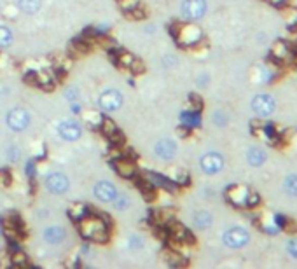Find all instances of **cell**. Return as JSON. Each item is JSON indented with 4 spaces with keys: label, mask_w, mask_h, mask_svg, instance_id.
<instances>
[{
    "label": "cell",
    "mask_w": 297,
    "mask_h": 269,
    "mask_svg": "<svg viewBox=\"0 0 297 269\" xmlns=\"http://www.w3.org/2000/svg\"><path fill=\"white\" fill-rule=\"evenodd\" d=\"M79 231L86 240L96 241V243H107L110 236L107 220L98 215H86L84 219L79 220Z\"/></svg>",
    "instance_id": "cell-1"
},
{
    "label": "cell",
    "mask_w": 297,
    "mask_h": 269,
    "mask_svg": "<svg viewBox=\"0 0 297 269\" xmlns=\"http://www.w3.org/2000/svg\"><path fill=\"white\" fill-rule=\"evenodd\" d=\"M172 30L173 39L177 41V44L180 47H194L200 44V41L203 39V31L200 26H196L192 21L189 23H175Z\"/></svg>",
    "instance_id": "cell-2"
},
{
    "label": "cell",
    "mask_w": 297,
    "mask_h": 269,
    "mask_svg": "<svg viewBox=\"0 0 297 269\" xmlns=\"http://www.w3.org/2000/svg\"><path fill=\"white\" fill-rule=\"evenodd\" d=\"M30 122H31L30 112L26 109H23V107H16V109L9 110L7 116H6L7 128H9L11 131H14V133L25 131V129L30 126Z\"/></svg>",
    "instance_id": "cell-3"
},
{
    "label": "cell",
    "mask_w": 297,
    "mask_h": 269,
    "mask_svg": "<svg viewBox=\"0 0 297 269\" xmlns=\"http://www.w3.org/2000/svg\"><path fill=\"white\" fill-rule=\"evenodd\" d=\"M222 241L225 247L229 248H243L248 245L250 241V234L245 227H240V225H233V227L225 229L224 234H222Z\"/></svg>",
    "instance_id": "cell-4"
},
{
    "label": "cell",
    "mask_w": 297,
    "mask_h": 269,
    "mask_svg": "<svg viewBox=\"0 0 297 269\" xmlns=\"http://www.w3.org/2000/svg\"><path fill=\"white\" fill-rule=\"evenodd\" d=\"M208 11L207 0H182L180 13L187 21H197L201 19Z\"/></svg>",
    "instance_id": "cell-5"
},
{
    "label": "cell",
    "mask_w": 297,
    "mask_h": 269,
    "mask_svg": "<svg viewBox=\"0 0 297 269\" xmlns=\"http://www.w3.org/2000/svg\"><path fill=\"white\" fill-rule=\"evenodd\" d=\"M122 104H124L122 93L112 88L102 91L100 96H98V105H100V109L105 110V112H116V110L121 109Z\"/></svg>",
    "instance_id": "cell-6"
},
{
    "label": "cell",
    "mask_w": 297,
    "mask_h": 269,
    "mask_svg": "<svg viewBox=\"0 0 297 269\" xmlns=\"http://www.w3.org/2000/svg\"><path fill=\"white\" fill-rule=\"evenodd\" d=\"M44 185L46 189L51 192V194H65V192H69L70 189V180L69 177L65 175V173H59V172H53L49 173V175L44 179Z\"/></svg>",
    "instance_id": "cell-7"
},
{
    "label": "cell",
    "mask_w": 297,
    "mask_h": 269,
    "mask_svg": "<svg viewBox=\"0 0 297 269\" xmlns=\"http://www.w3.org/2000/svg\"><path fill=\"white\" fill-rule=\"evenodd\" d=\"M200 166L207 175H217L224 168V156L220 152H207L201 156Z\"/></svg>",
    "instance_id": "cell-8"
},
{
    "label": "cell",
    "mask_w": 297,
    "mask_h": 269,
    "mask_svg": "<svg viewBox=\"0 0 297 269\" xmlns=\"http://www.w3.org/2000/svg\"><path fill=\"white\" fill-rule=\"evenodd\" d=\"M276 109V102L271 94H257L252 100V110L259 117H269Z\"/></svg>",
    "instance_id": "cell-9"
},
{
    "label": "cell",
    "mask_w": 297,
    "mask_h": 269,
    "mask_svg": "<svg viewBox=\"0 0 297 269\" xmlns=\"http://www.w3.org/2000/svg\"><path fill=\"white\" fill-rule=\"evenodd\" d=\"M93 194L98 201H102V203H114V199L119 196V192H117L116 185L110 180H100L94 184Z\"/></svg>",
    "instance_id": "cell-10"
},
{
    "label": "cell",
    "mask_w": 297,
    "mask_h": 269,
    "mask_svg": "<svg viewBox=\"0 0 297 269\" xmlns=\"http://www.w3.org/2000/svg\"><path fill=\"white\" fill-rule=\"evenodd\" d=\"M58 134L67 142H77L82 137V126L81 122L74 121V119H67L61 121L58 124Z\"/></svg>",
    "instance_id": "cell-11"
},
{
    "label": "cell",
    "mask_w": 297,
    "mask_h": 269,
    "mask_svg": "<svg viewBox=\"0 0 297 269\" xmlns=\"http://www.w3.org/2000/svg\"><path fill=\"white\" fill-rule=\"evenodd\" d=\"M250 194H252L250 189L245 187V185H231L225 191V197L235 207H248V197H250Z\"/></svg>",
    "instance_id": "cell-12"
},
{
    "label": "cell",
    "mask_w": 297,
    "mask_h": 269,
    "mask_svg": "<svg viewBox=\"0 0 297 269\" xmlns=\"http://www.w3.org/2000/svg\"><path fill=\"white\" fill-rule=\"evenodd\" d=\"M154 154L159 157L161 161H172L177 154V144L172 138H161L154 145Z\"/></svg>",
    "instance_id": "cell-13"
},
{
    "label": "cell",
    "mask_w": 297,
    "mask_h": 269,
    "mask_svg": "<svg viewBox=\"0 0 297 269\" xmlns=\"http://www.w3.org/2000/svg\"><path fill=\"white\" fill-rule=\"evenodd\" d=\"M42 238L47 245H61L67 240V231L61 225H47L42 231Z\"/></svg>",
    "instance_id": "cell-14"
},
{
    "label": "cell",
    "mask_w": 297,
    "mask_h": 269,
    "mask_svg": "<svg viewBox=\"0 0 297 269\" xmlns=\"http://www.w3.org/2000/svg\"><path fill=\"white\" fill-rule=\"evenodd\" d=\"M168 232H170V236H172V240L182 241V243H192V241H194V238L191 236V232H189L182 224L173 222V220L168 224Z\"/></svg>",
    "instance_id": "cell-15"
},
{
    "label": "cell",
    "mask_w": 297,
    "mask_h": 269,
    "mask_svg": "<svg viewBox=\"0 0 297 269\" xmlns=\"http://www.w3.org/2000/svg\"><path fill=\"white\" fill-rule=\"evenodd\" d=\"M114 166H116V172L122 177V179H133V177L137 175V166H135L131 159L117 157Z\"/></svg>",
    "instance_id": "cell-16"
},
{
    "label": "cell",
    "mask_w": 297,
    "mask_h": 269,
    "mask_svg": "<svg viewBox=\"0 0 297 269\" xmlns=\"http://www.w3.org/2000/svg\"><path fill=\"white\" fill-rule=\"evenodd\" d=\"M26 82H31V84H35L37 88H42V89H53V75L49 72H37V74H31L26 77Z\"/></svg>",
    "instance_id": "cell-17"
},
{
    "label": "cell",
    "mask_w": 297,
    "mask_h": 269,
    "mask_svg": "<svg viewBox=\"0 0 297 269\" xmlns=\"http://www.w3.org/2000/svg\"><path fill=\"white\" fill-rule=\"evenodd\" d=\"M180 122L184 128L187 129H192V128H197V126L201 124V116H200V110H185V112L180 114Z\"/></svg>",
    "instance_id": "cell-18"
},
{
    "label": "cell",
    "mask_w": 297,
    "mask_h": 269,
    "mask_svg": "<svg viewBox=\"0 0 297 269\" xmlns=\"http://www.w3.org/2000/svg\"><path fill=\"white\" fill-rule=\"evenodd\" d=\"M145 179H147L154 187H163V189H166V191H173L177 185L173 180L166 179V177H163V175H157V173H147Z\"/></svg>",
    "instance_id": "cell-19"
},
{
    "label": "cell",
    "mask_w": 297,
    "mask_h": 269,
    "mask_svg": "<svg viewBox=\"0 0 297 269\" xmlns=\"http://www.w3.org/2000/svg\"><path fill=\"white\" fill-rule=\"evenodd\" d=\"M16 7L25 14H37L42 9V0H16Z\"/></svg>",
    "instance_id": "cell-20"
},
{
    "label": "cell",
    "mask_w": 297,
    "mask_h": 269,
    "mask_svg": "<svg viewBox=\"0 0 297 269\" xmlns=\"http://www.w3.org/2000/svg\"><path fill=\"white\" fill-rule=\"evenodd\" d=\"M163 259L166 260L168 266H173V267L185 266V264H187V260L184 259V255L178 254V250H173V248H166V250L163 252Z\"/></svg>",
    "instance_id": "cell-21"
},
{
    "label": "cell",
    "mask_w": 297,
    "mask_h": 269,
    "mask_svg": "<svg viewBox=\"0 0 297 269\" xmlns=\"http://www.w3.org/2000/svg\"><path fill=\"white\" fill-rule=\"evenodd\" d=\"M271 53L276 61H285L292 56V47L288 44H285V42H276V44L273 46Z\"/></svg>",
    "instance_id": "cell-22"
},
{
    "label": "cell",
    "mask_w": 297,
    "mask_h": 269,
    "mask_svg": "<svg viewBox=\"0 0 297 269\" xmlns=\"http://www.w3.org/2000/svg\"><path fill=\"white\" fill-rule=\"evenodd\" d=\"M213 222L212 213L207 212V210H201V212H196L192 217V224L196 225L197 229H208Z\"/></svg>",
    "instance_id": "cell-23"
},
{
    "label": "cell",
    "mask_w": 297,
    "mask_h": 269,
    "mask_svg": "<svg viewBox=\"0 0 297 269\" xmlns=\"http://www.w3.org/2000/svg\"><path fill=\"white\" fill-rule=\"evenodd\" d=\"M152 220L156 222L159 227H164L173 220V210L170 208H159L152 213Z\"/></svg>",
    "instance_id": "cell-24"
},
{
    "label": "cell",
    "mask_w": 297,
    "mask_h": 269,
    "mask_svg": "<svg viewBox=\"0 0 297 269\" xmlns=\"http://www.w3.org/2000/svg\"><path fill=\"white\" fill-rule=\"evenodd\" d=\"M247 159L252 166H260V164L266 163V152L259 147H252L247 152Z\"/></svg>",
    "instance_id": "cell-25"
},
{
    "label": "cell",
    "mask_w": 297,
    "mask_h": 269,
    "mask_svg": "<svg viewBox=\"0 0 297 269\" xmlns=\"http://www.w3.org/2000/svg\"><path fill=\"white\" fill-rule=\"evenodd\" d=\"M14 42V33L7 25H0V49H6Z\"/></svg>",
    "instance_id": "cell-26"
},
{
    "label": "cell",
    "mask_w": 297,
    "mask_h": 269,
    "mask_svg": "<svg viewBox=\"0 0 297 269\" xmlns=\"http://www.w3.org/2000/svg\"><path fill=\"white\" fill-rule=\"evenodd\" d=\"M89 208L86 207L84 203H74V207H70L69 213L70 217H72V220H75V222H79L81 219H84L86 215H89Z\"/></svg>",
    "instance_id": "cell-27"
},
{
    "label": "cell",
    "mask_w": 297,
    "mask_h": 269,
    "mask_svg": "<svg viewBox=\"0 0 297 269\" xmlns=\"http://www.w3.org/2000/svg\"><path fill=\"white\" fill-rule=\"evenodd\" d=\"M135 60H137V56H135V54L128 53V51H119V54L116 58V63L119 66H122V69H128L129 70Z\"/></svg>",
    "instance_id": "cell-28"
},
{
    "label": "cell",
    "mask_w": 297,
    "mask_h": 269,
    "mask_svg": "<svg viewBox=\"0 0 297 269\" xmlns=\"http://www.w3.org/2000/svg\"><path fill=\"white\" fill-rule=\"evenodd\" d=\"M100 129H102V133L105 134L107 138H110V137H114L117 131H119V128L116 126V122H114L112 119H107V117H104L100 122Z\"/></svg>",
    "instance_id": "cell-29"
},
{
    "label": "cell",
    "mask_w": 297,
    "mask_h": 269,
    "mask_svg": "<svg viewBox=\"0 0 297 269\" xmlns=\"http://www.w3.org/2000/svg\"><path fill=\"white\" fill-rule=\"evenodd\" d=\"M285 191L288 196L297 197V175H290L285 179Z\"/></svg>",
    "instance_id": "cell-30"
},
{
    "label": "cell",
    "mask_w": 297,
    "mask_h": 269,
    "mask_svg": "<svg viewBox=\"0 0 297 269\" xmlns=\"http://www.w3.org/2000/svg\"><path fill=\"white\" fill-rule=\"evenodd\" d=\"M11 262H13V266H19V267H25L28 266V257H26L23 252H14L13 255H11Z\"/></svg>",
    "instance_id": "cell-31"
},
{
    "label": "cell",
    "mask_w": 297,
    "mask_h": 269,
    "mask_svg": "<svg viewBox=\"0 0 297 269\" xmlns=\"http://www.w3.org/2000/svg\"><path fill=\"white\" fill-rule=\"evenodd\" d=\"M119 7H121L126 14V13H129V11L140 7V0H119Z\"/></svg>",
    "instance_id": "cell-32"
},
{
    "label": "cell",
    "mask_w": 297,
    "mask_h": 269,
    "mask_svg": "<svg viewBox=\"0 0 297 269\" xmlns=\"http://www.w3.org/2000/svg\"><path fill=\"white\" fill-rule=\"evenodd\" d=\"M13 184V175L9 170H0V187H11Z\"/></svg>",
    "instance_id": "cell-33"
},
{
    "label": "cell",
    "mask_w": 297,
    "mask_h": 269,
    "mask_svg": "<svg viewBox=\"0 0 297 269\" xmlns=\"http://www.w3.org/2000/svg\"><path fill=\"white\" fill-rule=\"evenodd\" d=\"M128 247L133 248V250H140V248H144V240L137 234H131L128 238Z\"/></svg>",
    "instance_id": "cell-34"
},
{
    "label": "cell",
    "mask_w": 297,
    "mask_h": 269,
    "mask_svg": "<svg viewBox=\"0 0 297 269\" xmlns=\"http://www.w3.org/2000/svg\"><path fill=\"white\" fill-rule=\"evenodd\" d=\"M126 16H128V19L138 21V19H144L145 18V9H142V6H140V7H137V9L129 11V13H126Z\"/></svg>",
    "instance_id": "cell-35"
},
{
    "label": "cell",
    "mask_w": 297,
    "mask_h": 269,
    "mask_svg": "<svg viewBox=\"0 0 297 269\" xmlns=\"http://www.w3.org/2000/svg\"><path fill=\"white\" fill-rule=\"evenodd\" d=\"M278 224H280V227L285 229V231H295V224L292 222L290 219H287V217H278Z\"/></svg>",
    "instance_id": "cell-36"
},
{
    "label": "cell",
    "mask_w": 297,
    "mask_h": 269,
    "mask_svg": "<svg viewBox=\"0 0 297 269\" xmlns=\"http://www.w3.org/2000/svg\"><path fill=\"white\" fill-rule=\"evenodd\" d=\"M129 199L126 196H117L116 199H114V207H116L117 210H124V208H128L129 207Z\"/></svg>",
    "instance_id": "cell-37"
},
{
    "label": "cell",
    "mask_w": 297,
    "mask_h": 269,
    "mask_svg": "<svg viewBox=\"0 0 297 269\" xmlns=\"http://www.w3.org/2000/svg\"><path fill=\"white\" fill-rule=\"evenodd\" d=\"M7 156H9V159L11 161H19V157H21V150H19L16 145H11L9 149H7Z\"/></svg>",
    "instance_id": "cell-38"
},
{
    "label": "cell",
    "mask_w": 297,
    "mask_h": 269,
    "mask_svg": "<svg viewBox=\"0 0 297 269\" xmlns=\"http://www.w3.org/2000/svg\"><path fill=\"white\" fill-rule=\"evenodd\" d=\"M131 70L133 74H144L145 72V63L140 60V58H137V60L133 61V65H131Z\"/></svg>",
    "instance_id": "cell-39"
},
{
    "label": "cell",
    "mask_w": 297,
    "mask_h": 269,
    "mask_svg": "<svg viewBox=\"0 0 297 269\" xmlns=\"http://www.w3.org/2000/svg\"><path fill=\"white\" fill-rule=\"evenodd\" d=\"M287 250H288V254L294 257V259H297V240H292L290 243L287 245Z\"/></svg>",
    "instance_id": "cell-40"
},
{
    "label": "cell",
    "mask_w": 297,
    "mask_h": 269,
    "mask_svg": "<svg viewBox=\"0 0 297 269\" xmlns=\"http://www.w3.org/2000/svg\"><path fill=\"white\" fill-rule=\"evenodd\" d=\"M191 105H192V109L194 110H200L201 109V98H197L196 94H191Z\"/></svg>",
    "instance_id": "cell-41"
},
{
    "label": "cell",
    "mask_w": 297,
    "mask_h": 269,
    "mask_svg": "<svg viewBox=\"0 0 297 269\" xmlns=\"http://www.w3.org/2000/svg\"><path fill=\"white\" fill-rule=\"evenodd\" d=\"M222 116H224V114H220V112L215 114V117H213V119H215V124H219V126L225 124V117H222Z\"/></svg>",
    "instance_id": "cell-42"
},
{
    "label": "cell",
    "mask_w": 297,
    "mask_h": 269,
    "mask_svg": "<svg viewBox=\"0 0 297 269\" xmlns=\"http://www.w3.org/2000/svg\"><path fill=\"white\" fill-rule=\"evenodd\" d=\"M26 175H28V177H30V179H31V177H34V175H35V164H34V163H31V161H30V163H28V164H26Z\"/></svg>",
    "instance_id": "cell-43"
},
{
    "label": "cell",
    "mask_w": 297,
    "mask_h": 269,
    "mask_svg": "<svg viewBox=\"0 0 297 269\" xmlns=\"http://www.w3.org/2000/svg\"><path fill=\"white\" fill-rule=\"evenodd\" d=\"M269 2H271L273 6H283V4H285V0H269Z\"/></svg>",
    "instance_id": "cell-44"
}]
</instances>
